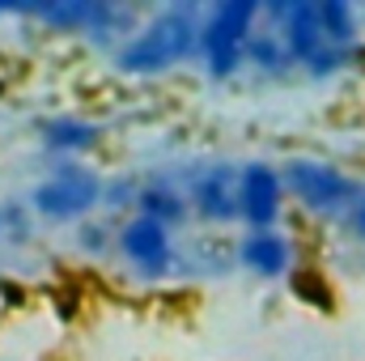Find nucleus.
I'll use <instances>...</instances> for the list:
<instances>
[{
  "instance_id": "f257e3e1",
  "label": "nucleus",
  "mask_w": 365,
  "mask_h": 361,
  "mask_svg": "<svg viewBox=\"0 0 365 361\" xmlns=\"http://www.w3.org/2000/svg\"><path fill=\"white\" fill-rule=\"evenodd\" d=\"M200 26L204 17H195V9H162L119 43L115 68L128 77H158L179 68L182 60L200 51Z\"/></svg>"
},
{
  "instance_id": "f03ea898",
  "label": "nucleus",
  "mask_w": 365,
  "mask_h": 361,
  "mask_svg": "<svg viewBox=\"0 0 365 361\" xmlns=\"http://www.w3.org/2000/svg\"><path fill=\"white\" fill-rule=\"evenodd\" d=\"M268 17H272L276 34H280L284 51H289V64H302L310 77H331V73H340V68L353 60V51H344V47H336V43L327 39L314 0L272 4Z\"/></svg>"
},
{
  "instance_id": "7ed1b4c3",
  "label": "nucleus",
  "mask_w": 365,
  "mask_h": 361,
  "mask_svg": "<svg viewBox=\"0 0 365 361\" xmlns=\"http://www.w3.org/2000/svg\"><path fill=\"white\" fill-rule=\"evenodd\" d=\"M255 21H259V4L255 0H225V4H217L204 17L195 56H200V68L212 81H225V77H234L247 64V47H251Z\"/></svg>"
},
{
  "instance_id": "20e7f679",
  "label": "nucleus",
  "mask_w": 365,
  "mask_h": 361,
  "mask_svg": "<svg viewBox=\"0 0 365 361\" xmlns=\"http://www.w3.org/2000/svg\"><path fill=\"white\" fill-rule=\"evenodd\" d=\"M284 175V191L314 217H340L361 200L365 183L357 175H349L344 166L327 162V158H289L280 166Z\"/></svg>"
},
{
  "instance_id": "39448f33",
  "label": "nucleus",
  "mask_w": 365,
  "mask_h": 361,
  "mask_svg": "<svg viewBox=\"0 0 365 361\" xmlns=\"http://www.w3.org/2000/svg\"><path fill=\"white\" fill-rule=\"evenodd\" d=\"M98 204H102V175L81 166V162L56 166L30 191V208L38 217H47V221H81Z\"/></svg>"
},
{
  "instance_id": "423d86ee",
  "label": "nucleus",
  "mask_w": 365,
  "mask_h": 361,
  "mask_svg": "<svg viewBox=\"0 0 365 361\" xmlns=\"http://www.w3.org/2000/svg\"><path fill=\"white\" fill-rule=\"evenodd\" d=\"M115 247L140 276L158 280V276L175 272V230L153 221V217H140V213L128 217L119 225V234H115Z\"/></svg>"
},
{
  "instance_id": "0eeeda50",
  "label": "nucleus",
  "mask_w": 365,
  "mask_h": 361,
  "mask_svg": "<svg viewBox=\"0 0 365 361\" xmlns=\"http://www.w3.org/2000/svg\"><path fill=\"white\" fill-rule=\"evenodd\" d=\"M284 175L272 162H247L238 171V221L247 230H272L284 213Z\"/></svg>"
},
{
  "instance_id": "6e6552de",
  "label": "nucleus",
  "mask_w": 365,
  "mask_h": 361,
  "mask_svg": "<svg viewBox=\"0 0 365 361\" xmlns=\"http://www.w3.org/2000/svg\"><path fill=\"white\" fill-rule=\"evenodd\" d=\"M234 260L247 272L264 276V280H276V276H289L293 264H297V251H293V238L272 225V230H247L234 247Z\"/></svg>"
},
{
  "instance_id": "1a4fd4ad",
  "label": "nucleus",
  "mask_w": 365,
  "mask_h": 361,
  "mask_svg": "<svg viewBox=\"0 0 365 361\" xmlns=\"http://www.w3.org/2000/svg\"><path fill=\"white\" fill-rule=\"evenodd\" d=\"M238 171H242V166L217 162V166H208V171L195 175L191 208H195L204 221H212V225L238 221Z\"/></svg>"
},
{
  "instance_id": "9d476101",
  "label": "nucleus",
  "mask_w": 365,
  "mask_h": 361,
  "mask_svg": "<svg viewBox=\"0 0 365 361\" xmlns=\"http://www.w3.org/2000/svg\"><path fill=\"white\" fill-rule=\"evenodd\" d=\"M38 132H43V145L60 158H77V153H90L102 145V123L81 119V115H56Z\"/></svg>"
},
{
  "instance_id": "9b49d317",
  "label": "nucleus",
  "mask_w": 365,
  "mask_h": 361,
  "mask_svg": "<svg viewBox=\"0 0 365 361\" xmlns=\"http://www.w3.org/2000/svg\"><path fill=\"white\" fill-rule=\"evenodd\" d=\"M132 208L140 213V217H153V221H162V225H179L182 217L191 213V200H182L175 187H166V183H145V187H136L132 191Z\"/></svg>"
},
{
  "instance_id": "f8f14e48",
  "label": "nucleus",
  "mask_w": 365,
  "mask_h": 361,
  "mask_svg": "<svg viewBox=\"0 0 365 361\" xmlns=\"http://www.w3.org/2000/svg\"><path fill=\"white\" fill-rule=\"evenodd\" d=\"M344 230H349L357 243H365V191H361V200L344 213Z\"/></svg>"
},
{
  "instance_id": "ddd939ff",
  "label": "nucleus",
  "mask_w": 365,
  "mask_h": 361,
  "mask_svg": "<svg viewBox=\"0 0 365 361\" xmlns=\"http://www.w3.org/2000/svg\"><path fill=\"white\" fill-rule=\"evenodd\" d=\"M4 13H17V4H0V17H4Z\"/></svg>"
}]
</instances>
